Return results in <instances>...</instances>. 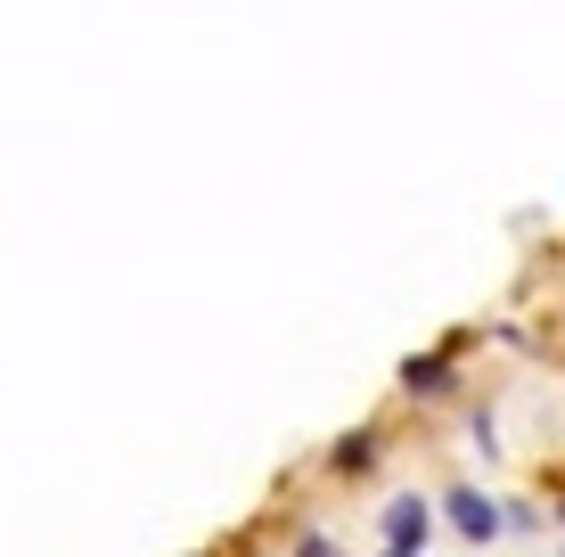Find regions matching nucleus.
Here are the masks:
<instances>
[{
	"label": "nucleus",
	"mask_w": 565,
	"mask_h": 557,
	"mask_svg": "<svg viewBox=\"0 0 565 557\" xmlns=\"http://www.w3.org/2000/svg\"><path fill=\"white\" fill-rule=\"evenodd\" d=\"M394 557H411V549H394Z\"/></svg>",
	"instance_id": "3"
},
{
	"label": "nucleus",
	"mask_w": 565,
	"mask_h": 557,
	"mask_svg": "<svg viewBox=\"0 0 565 557\" xmlns=\"http://www.w3.org/2000/svg\"><path fill=\"white\" fill-rule=\"evenodd\" d=\"M451 516H459V533H492V525H500L483 492H459V501H451Z\"/></svg>",
	"instance_id": "2"
},
{
	"label": "nucleus",
	"mask_w": 565,
	"mask_h": 557,
	"mask_svg": "<svg viewBox=\"0 0 565 557\" xmlns=\"http://www.w3.org/2000/svg\"><path fill=\"white\" fill-rule=\"evenodd\" d=\"M418 533H426V508L418 501H394V516H385V549H411Z\"/></svg>",
	"instance_id": "1"
}]
</instances>
